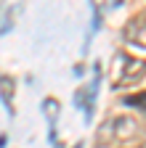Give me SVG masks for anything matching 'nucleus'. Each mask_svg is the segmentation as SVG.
<instances>
[{
    "label": "nucleus",
    "mask_w": 146,
    "mask_h": 148,
    "mask_svg": "<svg viewBox=\"0 0 146 148\" xmlns=\"http://www.w3.org/2000/svg\"><path fill=\"white\" fill-rule=\"evenodd\" d=\"M120 58V64H125V66H117V74H114V85H130V82H136V77L141 79L143 77V64L141 61H136V58H130V56H117Z\"/></svg>",
    "instance_id": "1"
},
{
    "label": "nucleus",
    "mask_w": 146,
    "mask_h": 148,
    "mask_svg": "<svg viewBox=\"0 0 146 148\" xmlns=\"http://www.w3.org/2000/svg\"><path fill=\"white\" fill-rule=\"evenodd\" d=\"M106 130H112V135H114L117 140H130V138L138 135V130H141V127H138L136 119H130V116H117Z\"/></svg>",
    "instance_id": "2"
},
{
    "label": "nucleus",
    "mask_w": 146,
    "mask_h": 148,
    "mask_svg": "<svg viewBox=\"0 0 146 148\" xmlns=\"http://www.w3.org/2000/svg\"><path fill=\"white\" fill-rule=\"evenodd\" d=\"M96 90H98V74H96V79L80 87L75 92V106L77 108H85V119H90V108H93V101H96Z\"/></svg>",
    "instance_id": "3"
},
{
    "label": "nucleus",
    "mask_w": 146,
    "mask_h": 148,
    "mask_svg": "<svg viewBox=\"0 0 146 148\" xmlns=\"http://www.w3.org/2000/svg\"><path fill=\"white\" fill-rule=\"evenodd\" d=\"M125 40L130 42V45H138V48H143V16H138V18H133V21H127V27H125Z\"/></svg>",
    "instance_id": "4"
},
{
    "label": "nucleus",
    "mask_w": 146,
    "mask_h": 148,
    "mask_svg": "<svg viewBox=\"0 0 146 148\" xmlns=\"http://www.w3.org/2000/svg\"><path fill=\"white\" fill-rule=\"evenodd\" d=\"M0 98L8 111H13V79L11 77H0Z\"/></svg>",
    "instance_id": "5"
},
{
    "label": "nucleus",
    "mask_w": 146,
    "mask_h": 148,
    "mask_svg": "<svg viewBox=\"0 0 146 148\" xmlns=\"http://www.w3.org/2000/svg\"><path fill=\"white\" fill-rule=\"evenodd\" d=\"M43 111H45V116H48L51 122H56V119H59V101H56V98H45V101H43Z\"/></svg>",
    "instance_id": "6"
},
{
    "label": "nucleus",
    "mask_w": 146,
    "mask_h": 148,
    "mask_svg": "<svg viewBox=\"0 0 146 148\" xmlns=\"http://www.w3.org/2000/svg\"><path fill=\"white\" fill-rule=\"evenodd\" d=\"M125 103H127V106H138V108H143V92H138V95H130V98H125Z\"/></svg>",
    "instance_id": "7"
}]
</instances>
